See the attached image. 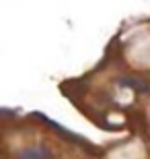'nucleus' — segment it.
I'll list each match as a JSON object with an SVG mask.
<instances>
[{"label":"nucleus","mask_w":150,"mask_h":159,"mask_svg":"<svg viewBox=\"0 0 150 159\" xmlns=\"http://www.w3.org/2000/svg\"><path fill=\"white\" fill-rule=\"evenodd\" d=\"M126 85H130V87H136L138 91H146L148 89V85H140V81H136V79H127V81H123Z\"/></svg>","instance_id":"nucleus-2"},{"label":"nucleus","mask_w":150,"mask_h":159,"mask_svg":"<svg viewBox=\"0 0 150 159\" xmlns=\"http://www.w3.org/2000/svg\"><path fill=\"white\" fill-rule=\"evenodd\" d=\"M17 159H49L41 147H27L17 153Z\"/></svg>","instance_id":"nucleus-1"}]
</instances>
